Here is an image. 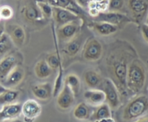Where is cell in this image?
Here are the masks:
<instances>
[{"instance_id":"8","label":"cell","mask_w":148,"mask_h":122,"mask_svg":"<svg viewBox=\"0 0 148 122\" xmlns=\"http://www.w3.org/2000/svg\"><path fill=\"white\" fill-rule=\"evenodd\" d=\"M80 30V22L79 19L57 27L56 37L59 40L66 43L73 39Z\"/></svg>"},{"instance_id":"23","label":"cell","mask_w":148,"mask_h":122,"mask_svg":"<svg viewBox=\"0 0 148 122\" xmlns=\"http://www.w3.org/2000/svg\"><path fill=\"white\" fill-rule=\"evenodd\" d=\"M34 72L39 79H46L51 75L53 69L49 66L46 60H40L35 65Z\"/></svg>"},{"instance_id":"37","label":"cell","mask_w":148,"mask_h":122,"mask_svg":"<svg viewBox=\"0 0 148 122\" xmlns=\"http://www.w3.org/2000/svg\"><path fill=\"white\" fill-rule=\"evenodd\" d=\"M146 23L148 24V13H147V18H146Z\"/></svg>"},{"instance_id":"30","label":"cell","mask_w":148,"mask_h":122,"mask_svg":"<svg viewBox=\"0 0 148 122\" xmlns=\"http://www.w3.org/2000/svg\"><path fill=\"white\" fill-rule=\"evenodd\" d=\"M46 61L53 70L57 69L62 64V59L60 58L59 51H57L56 53H50L46 58Z\"/></svg>"},{"instance_id":"9","label":"cell","mask_w":148,"mask_h":122,"mask_svg":"<svg viewBox=\"0 0 148 122\" xmlns=\"http://www.w3.org/2000/svg\"><path fill=\"white\" fill-rule=\"evenodd\" d=\"M53 20L56 24V27H59L65 24L73 22L79 19V14L67 9L62 8L60 7L53 6Z\"/></svg>"},{"instance_id":"32","label":"cell","mask_w":148,"mask_h":122,"mask_svg":"<svg viewBox=\"0 0 148 122\" xmlns=\"http://www.w3.org/2000/svg\"><path fill=\"white\" fill-rule=\"evenodd\" d=\"M13 14V10L9 6H3V7H0V14H1V19L4 20H10L12 17Z\"/></svg>"},{"instance_id":"36","label":"cell","mask_w":148,"mask_h":122,"mask_svg":"<svg viewBox=\"0 0 148 122\" xmlns=\"http://www.w3.org/2000/svg\"><path fill=\"white\" fill-rule=\"evenodd\" d=\"M3 33H4V32H3V30H1V28H0V37H1V34H2Z\"/></svg>"},{"instance_id":"33","label":"cell","mask_w":148,"mask_h":122,"mask_svg":"<svg viewBox=\"0 0 148 122\" xmlns=\"http://www.w3.org/2000/svg\"><path fill=\"white\" fill-rule=\"evenodd\" d=\"M141 32L143 38L147 43H148V24L145 23L141 26Z\"/></svg>"},{"instance_id":"15","label":"cell","mask_w":148,"mask_h":122,"mask_svg":"<svg viewBox=\"0 0 148 122\" xmlns=\"http://www.w3.org/2000/svg\"><path fill=\"white\" fill-rule=\"evenodd\" d=\"M56 103L58 106L63 110L69 109L73 104L75 95L67 85L64 83L62 90L58 94Z\"/></svg>"},{"instance_id":"4","label":"cell","mask_w":148,"mask_h":122,"mask_svg":"<svg viewBox=\"0 0 148 122\" xmlns=\"http://www.w3.org/2000/svg\"><path fill=\"white\" fill-rule=\"evenodd\" d=\"M94 21L107 22L120 27L130 23H136L135 20L126 14L120 12H99L97 15L92 17Z\"/></svg>"},{"instance_id":"6","label":"cell","mask_w":148,"mask_h":122,"mask_svg":"<svg viewBox=\"0 0 148 122\" xmlns=\"http://www.w3.org/2000/svg\"><path fill=\"white\" fill-rule=\"evenodd\" d=\"M103 51V49L101 42L94 38H90L84 44L82 56L88 62H96L101 58Z\"/></svg>"},{"instance_id":"22","label":"cell","mask_w":148,"mask_h":122,"mask_svg":"<svg viewBox=\"0 0 148 122\" xmlns=\"http://www.w3.org/2000/svg\"><path fill=\"white\" fill-rule=\"evenodd\" d=\"M85 83L90 89H96L102 84L103 79L98 72L92 70L87 71L84 75Z\"/></svg>"},{"instance_id":"24","label":"cell","mask_w":148,"mask_h":122,"mask_svg":"<svg viewBox=\"0 0 148 122\" xmlns=\"http://www.w3.org/2000/svg\"><path fill=\"white\" fill-rule=\"evenodd\" d=\"M46 1L50 3L51 5L67 9L77 14L81 12V7H79L76 1L75 2L73 0H47Z\"/></svg>"},{"instance_id":"5","label":"cell","mask_w":148,"mask_h":122,"mask_svg":"<svg viewBox=\"0 0 148 122\" xmlns=\"http://www.w3.org/2000/svg\"><path fill=\"white\" fill-rule=\"evenodd\" d=\"M102 90L105 93L107 103L109 105L111 109H116L120 106V93L114 82L110 78H105L103 80Z\"/></svg>"},{"instance_id":"25","label":"cell","mask_w":148,"mask_h":122,"mask_svg":"<svg viewBox=\"0 0 148 122\" xmlns=\"http://www.w3.org/2000/svg\"><path fill=\"white\" fill-rule=\"evenodd\" d=\"M74 117L78 120H88L90 118V111L89 107L85 103L77 104L73 112Z\"/></svg>"},{"instance_id":"1","label":"cell","mask_w":148,"mask_h":122,"mask_svg":"<svg viewBox=\"0 0 148 122\" xmlns=\"http://www.w3.org/2000/svg\"><path fill=\"white\" fill-rule=\"evenodd\" d=\"M137 57V51L133 46L125 40L114 42L108 50L106 60L108 73L123 97L128 95L127 89L128 66L132 61Z\"/></svg>"},{"instance_id":"21","label":"cell","mask_w":148,"mask_h":122,"mask_svg":"<svg viewBox=\"0 0 148 122\" xmlns=\"http://www.w3.org/2000/svg\"><path fill=\"white\" fill-rule=\"evenodd\" d=\"M111 107L108 103H103L97 106L90 119L93 121H103L106 119L111 117Z\"/></svg>"},{"instance_id":"10","label":"cell","mask_w":148,"mask_h":122,"mask_svg":"<svg viewBox=\"0 0 148 122\" xmlns=\"http://www.w3.org/2000/svg\"><path fill=\"white\" fill-rule=\"evenodd\" d=\"M127 7L136 23L141 21L148 10L147 0H128Z\"/></svg>"},{"instance_id":"31","label":"cell","mask_w":148,"mask_h":122,"mask_svg":"<svg viewBox=\"0 0 148 122\" xmlns=\"http://www.w3.org/2000/svg\"><path fill=\"white\" fill-rule=\"evenodd\" d=\"M126 0H108V11L120 12L122 11Z\"/></svg>"},{"instance_id":"20","label":"cell","mask_w":148,"mask_h":122,"mask_svg":"<svg viewBox=\"0 0 148 122\" xmlns=\"http://www.w3.org/2000/svg\"><path fill=\"white\" fill-rule=\"evenodd\" d=\"M91 27L101 36H110L116 33L119 27L116 25L107 23V22L94 21L90 24Z\"/></svg>"},{"instance_id":"7","label":"cell","mask_w":148,"mask_h":122,"mask_svg":"<svg viewBox=\"0 0 148 122\" xmlns=\"http://www.w3.org/2000/svg\"><path fill=\"white\" fill-rule=\"evenodd\" d=\"M22 59L23 56L20 53L10 51L0 59V81L1 82L17 65L20 64Z\"/></svg>"},{"instance_id":"12","label":"cell","mask_w":148,"mask_h":122,"mask_svg":"<svg viewBox=\"0 0 148 122\" xmlns=\"http://www.w3.org/2000/svg\"><path fill=\"white\" fill-rule=\"evenodd\" d=\"M21 12L24 18L30 23H40L43 19H45L38 6L37 5L36 1L35 3L32 1L27 3L23 7Z\"/></svg>"},{"instance_id":"34","label":"cell","mask_w":148,"mask_h":122,"mask_svg":"<svg viewBox=\"0 0 148 122\" xmlns=\"http://www.w3.org/2000/svg\"><path fill=\"white\" fill-rule=\"evenodd\" d=\"M92 0H75L78 5L81 7L82 8H87L89 7Z\"/></svg>"},{"instance_id":"28","label":"cell","mask_w":148,"mask_h":122,"mask_svg":"<svg viewBox=\"0 0 148 122\" xmlns=\"http://www.w3.org/2000/svg\"><path fill=\"white\" fill-rule=\"evenodd\" d=\"M64 83L67 85L72 90L75 97L78 95L80 90V80L79 77L75 74H70L66 77L64 80Z\"/></svg>"},{"instance_id":"18","label":"cell","mask_w":148,"mask_h":122,"mask_svg":"<svg viewBox=\"0 0 148 122\" xmlns=\"http://www.w3.org/2000/svg\"><path fill=\"white\" fill-rule=\"evenodd\" d=\"M83 40V36L80 34V33H79L73 39L66 42L64 48V53L68 57L75 56L80 51Z\"/></svg>"},{"instance_id":"19","label":"cell","mask_w":148,"mask_h":122,"mask_svg":"<svg viewBox=\"0 0 148 122\" xmlns=\"http://www.w3.org/2000/svg\"><path fill=\"white\" fill-rule=\"evenodd\" d=\"M32 93L36 98L41 101L48 100L53 95V89L49 82L38 84L32 87Z\"/></svg>"},{"instance_id":"26","label":"cell","mask_w":148,"mask_h":122,"mask_svg":"<svg viewBox=\"0 0 148 122\" xmlns=\"http://www.w3.org/2000/svg\"><path fill=\"white\" fill-rule=\"evenodd\" d=\"M14 45L7 33H3L0 37V59L11 51Z\"/></svg>"},{"instance_id":"35","label":"cell","mask_w":148,"mask_h":122,"mask_svg":"<svg viewBox=\"0 0 148 122\" xmlns=\"http://www.w3.org/2000/svg\"><path fill=\"white\" fill-rule=\"evenodd\" d=\"M7 89H8V88H6V87H4L3 85L0 84V95H1V93H4V91L7 90Z\"/></svg>"},{"instance_id":"13","label":"cell","mask_w":148,"mask_h":122,"mask_svg":"<svg viewBox=\"0 0 148 122\" xmlns=\"http://www.w3.org/2000/svg\"><path fill=\"white\" fill-rule=\"evenodd\" d=\"M5 29L6 33L12 40L14 46L18 48L22 47L26 38L24 28L18 24H10L6 26Z\"/></svg>"},{"instance_id":"3","label":"cell","mask_w":148,"mask_h":122,"mask_svg":"<svg viewBox=\"0 0 148 122\" xmlns=\"http://www.w3.org/2000/svg\"><path fill=\"white\" fill-rule=\"evenodd\" d=\"M148 113V98L140 95L132 100L126 106L123 111V119L125 121H135Z\"/></svg>"},{"instance_id":"17","label":"cell","mask_w":148,"mask_h":122,"mask_svg":"<svg viewBox=\"0 0 148 122\" xmlns=\"http://www.w3.org/2000/svg\"><path fill=\"white\" fill-rule=\"evenodd\" d=\"M84 98L86 102L93 106H98L106 101L105 93L102 90L90 89L84 93Z\"/></svg>"},{"instance_id":"27","label":"cell","mask_w":148,"mask_h":122,"mask_svg":"<svg viewBox=\"0 0 148 122\" xmlns=\"http://www.w3.org/2000/svg\"><path fill=\"white\" fill-rule=\"evenodd\" d=\"M20 95V92L18 90L8 88L6 91L0 95V105H5V104L14 103V101L18 98Z\"/></svg>"},{"instance_id":"2","label":"cell","mask_w":148,"mask_h":122,"mask_svg":"<svg viewBox=\"0 0 148 122\" xmlns=\"http://www.w3.org/2000/svg\"><path fill=\"white\" fill-rule=\"evenodd\" d=\"M146 80V71L138 57L133 59L128 66L127 74V89L128 94L136 95L143 89Z\"/></svg>"},{"instance_id":"14","label":"cell","mask_w":148,"mask_h":122,"mask_svg":"<svg viewBox=\"0 0 148 122\" xmlns=\"http://www.w3.org/2000/svg\"><path fill=\"white\" fill-rule=\"evenodd\" d=\"M25 76V69L21 65L18 64L9 73L5 80L2 82V85L7 88H13L23 82Z\"/></svg>"},{"instance_id":"16","label":"cell","mask_w":148,"mask_h":122,"mask_svg":"<svg viewBox=\"0 0 148 122\" xmlns=\"http://www.w3.org/2000/svg\"><path fill=\"white\" fill-rule=\"evenodd\" d=\"M22 114V105L16 103L3 105L0 110V121L14 119Z\"/></svg>"},{"instance_id":"38","label":"cell","mask_w":148,"mask_h":122,"mask_svg":"<svg viewBox=\"0 0 148 122\" xmlns=\"http://www.w3.org/2000/svg\"><path fill=\"white\" fill-rule=\"evenodd\" d=\"M1 14H0V20H1Z\"/></svg>"},{"instance_id":"29","label":"cell","mask_w":148,"mask_h":122,"mask_svg":"<svg viewBox=\"0 0 148 122\" xmlns=\"http://www.w3.org/2000/svg\"><path fill=\"white\" fill-rule=\"evenodd\" d=\"M37 5L41 11L45 19H50L53 14V5L46 1L36 0Z\"/></svg>"},{"instance_id":"11","label":"cell","mask_w":148,"mask_h":122,"mask_svg":"<svg viewBox=\"0 0 148 122\" xmlns=\"http://www.w3.org/2000/svg\"><path fill=\"white\" fill-rule=\"evenodd\" d=\"M41 106L36 101L29 99L22 105V114L25 121H33L40 115Z\"/></svg>"}]
</instances>
